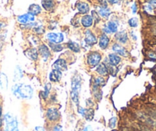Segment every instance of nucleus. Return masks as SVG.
<instances>
[{"instance_id": "26", "label": "nucleus", "mask_w": 156, "mask_h": 131, "mask_svg": "<svg viewBox=\"0 0 156 131\" xmlns=\"http://www.w3.org/2000/svg\"><path fill=\"white\" fill-rule=\"evenodd\" d=\"M110 9L106 6L101 7V8L99 9V14L103 18H108L109 16V15H110Z\"/></svg>"}, {"instance_id": "5", "label": "nucleus", "mask_w": 156, "mask_h": 131, "mask_svg": "<svg viewBox=\"0 0 156 131\" xmlns=\"http://www.w3.org/2000/svg\"><path fill=\"white\" fill-rule=\"evenodd\" d=\"M101 55L97 52H93L89 54L87 57V63L89 65L92 67H96L98 64H100L101 61Z\"/></svg>"}, {"instance_id": "34", "label": "nucleus", "mask_w": 156, "mask_h": 131, "mask_svg": "<svg viewBox=\"0 0 156 131\" xmlns=\"http://www.w3.org/2000/svg\"><path fill=\"white\" fill-rule=\"evenodd\" d=\"M32 131H46V130L44 129V128L43 127V126H37L34 128V129H33Z\"/></svg>"}, {"instance_id": "37", "label": "nucleus", "mask_w": 156, "mask_h": 131, "mask_svg": "<svg viewBox=\"0 0 156 131\" xmlns=\"http://www.w3.org/2000/svg\"><path fill=\"white\" fill-rule=\"evenodd\" d=\"M132 9H133V13H136V11H137V6H136V4H133V7H132Z\"/></svg>"}, {"instance_id": "23", "label": "nucleus", "mask_w": 156, "mask_h": 131, "mask_svg": "<svg viewBox=\"0 0 156 131\" xmlns=\"http://www.w3.org/2000/svg\"><path fill=\"white\" fill-rule=\"evenodd\" d=\"M108 58H109V64L112 66H115L117 64H119L121 61L120 57L115 55V54H110Z\"/></svg>"}, {"instance_id": "7", "label": "nucleus", "mask_w": 156, "mask_h": 131, "mask_svg": "<svg viewBox=\"0 0 156 131\" xmlns=\"http://www.w3.org/2000/svg\"><path fill=\"white\" fill-rule=\"evenodd\" d=\"M46 38L51 43L60 44L64 41V35L62 33H48Z\"/></svg>"}, {"instance_id": "24", "label": "nucleus", "mask_w": 156, "mask_h": 131, "mask_svg": "<svg viewBox=\"0 0 156 131\" xmlns=\"http://www.w3.org/2000/svg\"><path fill=\"white\" fill-rule=\"evenodd\" d=\"M96 71H97V72L99 75H102V76H106V75H108V68L106 66V64H103H103H98Z\"/></svg>"}, {"instance_id": "20", "label": "nucleus", "mask_w": 156, "mask_h": 131, "mask_svg": "<svg viewBox=\"0 0 156 131\" xmlns=\"http://www.w3.org/2000/svg\"><path fill=\"white\" fill-rule=\"evenodd\" d=\"M115 38L119 41V42H121V43L125 44L126 43L127 40H128V35H127V33L125 31H122L116 33V35H115Z\"/></svg>"}, {"instance_id": "29", "label": "nucleus", "mask_w": 156, "mask_h": 131, "mask_svg": "<svg viewBox=\"0 0 156 131\" xmlns=\"http://www.w3.org/2000/svg\"><path fill=\"white\" fill-rule=\"evenodd\" d=\"M49 45H50V47L51 48L52 50L55 52H59L63 50V46L61 45H60V44H54V43H51L50 42Z\"/></svg>"}, {"instance_id": "18", "label": "nucleus", "mask_w": 156, "mask_h": 131, "mask_svg": "<svg viewBox=\"0 0 156 131\" xmlns=\"http://www.w3.org/2000/svg\"><path fill=\"white\" fill-rule=\"evenodd\" d=\"M41 13V8L40 5L37 4H32L28 7V13L31 14L32 16H37Z\"/></svg>"}, {"instance_id": "10", "label": "nucleus", "mask_w": 156, "mask_h": 131, "mask_svg": "<svg viewBox=\"0 0 156 131\" xmlns=\"http://www.w3.org/2000/svg\"><path fill=\"white\" fill-rule=\"evenodd\" d=\"M33 21H34V16L30 13L18 16V22H20L21 24H23V25H26L30 22H32Z\"/></svg>"}, {"instance_id": "8", "label": "nucleus", "mask_w": 156, "mask_h": 131, "mask_svg": "<svg viewBox=\"0 0 156 131\" xmlns=\"http://www.w3.org/2000/svg\"><path fill=\"white\" fill-rule=\"evenodd\" d=\"M85 42L90 46H93L97 43V38L90 30H87L85 32Z\"/></svg>"}, {"instance_id": "9", "label": "nucleus", "mask_w": 156, "mask_h": 131, "mask_svg": "<svg viewBox=\"0 0 156 131\" xmlns=\"http://www.w3.org/2000/svg\"><path fill=\"white\" fill-rule=\"evenodd\" d=\"M38 53L39 55H41L42 59L44 60V61H47L51 56V52L50 50H49L48 47L45 45H41L40 47H39L38 49Z\"/></svg>"}, {"instance_id": "35", "label": "nucleus", "mask_w": 156, "mask_h": 131, "mask_svg": "<svg viewBox=\"0 0 156 131\" xmlns=\"http://www.w3.org/2000/svg\"><path fill=\"white\" fill-rule=\"evenodd\" d=\"M148 2L151 7L156 8V0H148Z\"/></svg>"}, {"instance_id": "32", "label": "nucleus", "mask_w": 156, "mask_h": 131, "mask_svg": "<svg viewBox=\"0 0 156 131\" xmlns=\"http://www.w3.org/2000/svg\"><path fill=\"white\" fill-rule=\"evenodd\" d=\"M52 131H63V127L61 124H57L52 129Z\"/></svg>"}, {"instance_id": "42", "label": "nucleus", "mask_w": 156, "mask_h": 131, "mask_svg": "<svg viewBox=\"0 0 156 131\" xmlns=\"http://www.w3.org/2000/svg\"></svg>"}, {"instance_id": "6", "label": "nucleus", "mask_w": 156, "mask_h": 131, "mask_svg": "<svg viewBox=\"0 0 156 131\" xmlns=\"http://www.w3.org/2000/svg\"><path fill=\"white\" fill-rule=\"evenodd\" d=\"M77 112L83 117H84L87 121H91L94 117V111L92 108H83L82 107H79L77 109Z\"/></svg>"}, {"instance_id": "15", "label": "nucleus", "mask_w": 156, "mask_h": 131, "mask_svg": "<svg viewBox=\"0 0 156 131\" xmlns=\"http://www.w3.org/2000/svg\"><path fill=\"white\" fill-rule=\"evenodd\" d=\"M76 9L78 12L81 14H87L90 11L89 5L86 2H78L76 4Z\"/></svg>"}, {"instance_id": "30", "label": "nucleus", "mask_w": 156, "mask_h": 131, "mask_svg": "<svg viewBox=\"0 0 156 131\" xmlns=\"http://www.w3.org/2000/svg\"><path fill=\"white\" fill-rule=\"evenodd\" d=\"M129 24L133 28H136L138 26V19L137 18H132L129 20Z\"/></svg>"}, {"instance_id": "28", "label": "nucleus", "mask_w": 156, "mask_h": 131, "mask_svg": "<svg viewBox=\"0 0 156 131\" xmlns=\"http://www.w3.org/2000/svg\"><path fill=\"white\" fill-rule=\"evenodd\" d=\"M107 28L109 30V31L110 32H112V33H115L116 32L117 30H118V26H117L116 23H115L114 22H112V21H110V22H109L107 23Z\"/></svg>"}, {"instance_id": "38", "label": "nucleus", "mask_w": 156, "mask_h": 131, "mask_svg": "<svg viewBox=\"0 0 156 131\" xmlns=\"http://www.w3.org/2000/svg\"><path fill=\"white\" fill-rule=\"evenodd\" d=\"M108 2H109L110 4H115V3H117L118 2V1L119 0H107Z\"/></svg>"}, {"instance_id": "22", "label": "nucleus", "mask_w": 156, "mask_h": 131, "mask_svg": "<svg viewBox=\"0 0 156 131\" xmlns=\"http://www.w3.org/2000/svg\"><path fill=\"white\" fill-rule=\"evenodd\" d=\"M41 5L45 10L51 11L55 6V1L54 0H42Z\"/></svg>"}, {"instance_id": "17", "label": "nucleus", "mask_w": 156, "mask_h": 131, "mask_svg": "<svg viewBox=\"0 0 156 131\" xmlns=\"http://www.w3.org/2000/svg\"><path fill=\"white\" fill-rule=\"evenodd\" d=\"M8 77L5 74L0 73V88L2 90H6L8 87Z\"/></svg>"}, {"instance_id": "41", "label": "nucleus", "mask_w": 156, "mask_h": 131, "mask_svg": "<svg viewBox=\"0 0 156 131\" xmlns=\"http://www.w3.org/2000/svg\"><path fill=\"white\" fill-rule=\"evenodd\" d=\"M2 26H3V23H2V22H0V30L2 29Z\"/></svg>"}, {"instance_id": "3", "label": "nucleus", "mask_w": 156, "mask_h": 131, "mask_svg": "<svg viewBox=\"0 0 156 131\" xmlns=\"http://www.w3.org/2000/svg\"><path fill=\"white\" fill-rule=\"evenodd\" d=\"M5 127L4 131H19V122L16 117L10 113H7L3 117Z\"/></svg>"}, {"instance_id": "2", "label": "nucleus", "mask_w": 156, "mask_h": 131, "mask_svg": "<svg viewBox=\"0 0 156 131\" xmlns=\"http://www.w3.org/2000/svg\"><path fill=\"white\" fill-rule=\"evenodd\" d=\"M81 88V78L78 75H75L71 79V92L70 97L76 105L79 104V94Z\"/></svg>"}, {"instance_id": "1", "label": "nucleus", "mask_w": 156, "mask_h": 131, "mask_svg": "<svg viewBox=\"0 0 156 131\" xmlns=\"http://www.w3.org/2000/svg\"><path fill=\"white\" fill-rule=\"evenodd\" d=\"M12 94L17 98L22 100H29L32 97L34 91L30 85L24 84H16L12 88Z\"/></svg>"}, {"instance_id": "16", "label": "nucleus", "mask_w": 156, "mask_h": 131, "mask_svg": "<svg viewBox=\"0 0 156 131\" xmlns=\"http://www.w3.org/2000/svg\"><path fill=\"white\" fill-rule=\"evenodd\" d=\"M93 22H94V19L91 16L89 15H86V16H83L81 19V23L83 27L85 28H89V27L92 26Z\"/></svg>"}, {"instance_id": "12", "label": "nucleus", "mask_w": 156, "mask_h": 131, "mask_svg": "<svg viewBox=\"0 0 156 131\" xmlns=\"http://www.w3.org/2000/svg\"><path fill=\"white\" fill-rule=\"evenodd\" d=\"M24 53H25V56L27 57V58H28L29 60H31V61H36V60L37 59V58H38V55H39V53H38V51L36 49H27L26 51H25L24 52Z\"/></svg>"}, {"instance_id": "19", "label": "nucleus", "mask_w": 156, "mask_h": 131, "mask_svg": "<svg viewBox=\"0 0 156 131\" xmlns=\"http://www.w3.org/2000/svg\"><path fill=\"white\" fill-rule=\"evenodd\" d=\"M109 43V38L107 37L106 34H103L100 38V42H99V45L100 47L102 49H106L108 47V45Z\"/></svg>"}, {"instance_id": "31", "label": "nucleus", "mask_w": 156, "mask_h": 131, "mask_svg": "<svg viewBox=\"0 0 156 131\" xmlns=\"http://www.w3.org/2000/svg\"><path fill=\"white\" fill-rule=\"evenodd\" d=\"M115 125H116V117H113L109 120V126L112 129L115 127Z\"/></svg>"}, {"instance_id": "39", "label": "nucleus", "mask_w": 156, "mask_h": 131, "mask_svg": "<svg viewBox=\"0 0 156 131\" xmlns=\"http://www.w3.org/2000/svg\"><path fill=\"white\" fill-rule=\"evenodd\" d=\"M2 106L0 105V118L2 117Z\"/></svg>"}, {"instance_id": "33", "label": "nucleus", "mask_w": 156, "mask_h": 131, "mask_svg": "<svg viewBox=\"0 0 156 131\" xmlns=\"http://www.w3.org/2000/svg\"><path fill=\"white\" fill-rule=\"evenodd\" d=\"M92 17L95 18L96 22H99V21H100V17H99L98 14H97L95 11H92Z\"/></svg>"}, {"instance_id": "13", "label": "nucleus", "mask_w": 156, "mask_h": 131, "mask_svg": "<svg viewBox=\"0 0 156 131\" xmlns=\"http://www.w3.org/2000/svg\"><path fill=\"white\" fill-rule=\"evenodd\" d=\"M112 49L115 53L118 54V55H121V56L126 57L128 55V52H127L126 49L124 47H122V45H119V44H114L113 45H112Z\"/></svg>"}, {"instance_id": "36", "label": "nucleus", "mask_w": 156, "mask_h": 131, "mask_svg": "<svg viewBox=\"0 0 156 131\" xmlns=\"http://www.w3.org/2000/svg\"><path fill=\"white\" fill-rule=\"evenodd\" d=\"M82 131H94V129H93L92 126H90V125H87V126H86L84 128H83V129Z\"/></svg>"}, {"instance_id": "4", "label": "nucleus", "mask_w": 156, "mask_h": 131, "mask_svg": "<svg viewBox=\"0 0 156 131\" xmlns=\"http://www.w3.org/2000/svg\"><path fill=\"white\" fill-rule=\"evenodd\" d=\"M46 117L51 122H57L61 118V113L57 108L50 107L46 111Z\"/></svg>"}, {"instance_id": "21", "label": "nucleus", "mask_w": 156, "mask_h": 131, "mask_svg": "<svg viewBox=\"0 0 156 131\" xmlns=\"http://www.w3.org/2000/svg\"><path fill=\"white\" fill-rule=\"evenodd\" d=\"M23 71L21 68L20 66H16L14 71V77H13L14 81H20L23 78Z\"/></svg>"}, {"instance_id": "40", "label": "nucleus", "mask_w": 156, "mask_h": 131, "mask_svg": "<svg viewBox=\"0 0 156 131\" xmlns=\"http://www.w3.org/2000/svg\"><path fill=\"white\" fill-rule=\"evenodd\" d=\"M3 122H4L3 119H1V118H0V128L2 127V124H3Z\"/></svg>"}, {"instance_id": "14", "label": "nucleus", "mask_w": 156, "mask_h": 131, "mask_svg": "<svg viewBox=\"0 0 156 131\" xmlns=\"http://www.w3.org/2000/svg\"><path fill=\"white\" fill-rule=\"evenodd\" d=\"M61 77H62V73L61 71L53 69L49 75V79L51 82H58L61 80Z\"/></svg>"}, {"instance_id": "27", "label": "nucleus", "mask_w": 156, "mask_h": 131, "mask_svg": "<svg viewBox=\"0 0 156 131\" xmlns=\"http://www.w3.org/2000/svg\"><path fill=\"white\" fill-rule=\"evenodd\" d=\"M67 46H68L69 49L73 51V52H80V45H79L77 43H76V42H70L68 44H67Z\"/></svg>"}, {"instance_id": "25", "label": "nucleus", "mask_w": 156, "mask_h": 131, "mask_svg": "<svg viewBox=\"0 0 156 131\" xmlns=\"http://www.w3.org/2000/svg\"><path fill=\"white\" fill-rule=\"evenodd\" d=\"M51 88V85L50 83H47L44 86V90L41 92V96L42 97L43 99H47L49 95V93H50Z\"/></svg>"}, {"instance_id": "11", "label": "nucleus", "mask_w": 156, "mask_h": 131, "mask_svg": "<svg viewBox=\"0 0 156 131\" xmlns=\"http://www.w3.org/2000/svg\"><path fill=\"white\" fill-rule=\"evenodd\" d=\"M67 62H66L65 60L62 59V58H59L57 61H55V62L52 65L53 69L61 71L67 70Z\"/></svg>"}]
</instances>
